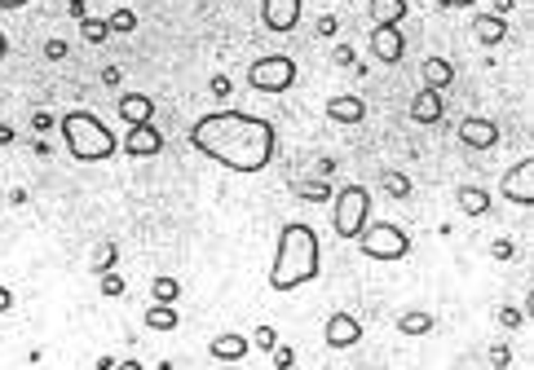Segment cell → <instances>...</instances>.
<instances>
[{"label":"cell","instance_id":"1","mask_svg":"<svg viewBox=\"0 0 534 370\" xmlns=\"http://www.w3.org/2000/svg\"><path fill=\"white\" fill-rule=\"evenodd\" d=\"M190 146L230 172H266L274 146H278V132L269 120L243 115V111H212V115L195 120Z\"/></svg>","mask_w":534,"mask_h":370},{"label":"cell","instance_id":"2","mask_svg":"<svg viewBox=\"0 0 534 370\" xmlns=\"http://www.w3.org/2000/svg\"><path fill=\"white\" fill-rule=\"evenodd\" d=\"M314 278H318V234L309 225L291 221L278 234V251H274V264H269V287L274 291H296Z\"/></svg>","mask_w":534,"mask_h":370},{"label":"cell","instance_id":"3","mask_svg":"<svg viewBox=\"0 0 534 370\" xmlns=\"http://www.w3.org/2000/svg\"><path fill=\"white\" fill-rule=\"evenodd\" d=\"M62 141H67L71 159H80V163H102V159H111V154L120 150L116 132L98 120V115H89V111L62 115Z\"/></svg>","mask_w":534,"mask_h":370},{"label":"cell","instance_id":"4","mask_svg":"<svg viewBox=\"0 0 534 370\" xmlns=\"http://www.w3.org/2000/svg\"><path fill=\"white\" fill-rule=\"evenodd\" d=\"M371 221V190L367 185H345L336 194V208H331V225L340 239H358L363 225Z\"/></svg>","mask_w":534,"mask_h":370},{"label":"cell","instance_id":"5","mask_svg":"<svg viewBox=\"0 0 534 370\" xmlns=\"http://www.w3.org/2000/svg\"><path fill=\"white\" fill-rule=\"evenodd\" d=\"M358 247H363V256H371V260H402V256L410 251V239L402 234L394 221H367L363 234H358Z\"/></svg>","mask_w":534,"mask_h":370},{"label":"cell","instance_id":"6","mask_svg":"<svg viewBox=\"0 0 534 370\" xmlns=\"http://www.w3.org/2000/svg\"><path fill=\"white\" fill-rule=\"evenodd\" d=\"M248 84H252L257 93H287V89L296 84V62H291L287 53H266V58L252 62Z\"/></svg>","mask_w":534,"mask_h":370},{"label":"cell","instance_id":"7","mask_svg":"<svg viewBox=\"0 0 534 370\" xmlns=\"http://www.w3.org/2000/svg\"><path fill=\"white\" fill-rule=\"evenodd\" d=\"M504 199H513L517 208H530L534 203V159L526 154L517 168H508L504 177Z\"/></svg>","mask_w":534,"mask_h":370},{"label":"cell","instance_id":"8","mask_svg":"<svg viewBox=\"0 0 534 370\" xmlns=\"http://www.w3.org/2000/svg\"><path fill=\"white\" fill-rule=\"evenodd\" d=\"M159 150H163V137H159L155 123H133V128L124 132V154L150 159V154H159Z\"/></svg>","mask_w":534,"mask_h":370},{"label":"cell","instance_id":"9","mask_svg":"<svg viewBox=\"0 0 534 370\" xmlns=\"http://www.w3.org/2000/svg\"><path fill=\"white\" fill-rule=\"evenodd\" d=\"M323 335H327V344H331V349H354V344L363 340V322H358L354 313H331Z\"/></svg>","mask_w":534,"mask_h":370},{"label":"cell","instance_id":"10","mask_svg":"<svg viewBox=\"0 0 534 370\" xmlns=\"http://www.w3.org/2000/svg\"><path fill=\"white\" fill-rule=\"evenodd\" d=\"M261 22L269 31H291L300 22V0H261Z\"/></svg>","mask_w":534,"mask_h":370},{"label":"cell","instance_id":"11","mask_svg":"<svg viewBox=\"0 0 534 370\" xmlns=\"http://www.w3.org/2000/svg\"><path fill=\"white\" fill-rule=\"evenodd\" d=\"M402 53H406V35H402L398 27H376V31H371V58L402 62Z\"/></svg>","mask_w":534,"mask_h":370},{"label":"cell","instance_id":"12","mask_svg":"<svg viewBox=\"0 0 534 370\" xmlns=\"http://www.w3.org/2000/svg\"><path fill=\"white\" fill-rule=\"evenodd\" d=\"M459 141H464V146H473V150H490V146L499 141V128H495L490 120L468 115V120L459 123Z\"/></svg>","mask_w":534,"mask_h":370},{"label":"cell","instance_id":"13","mask_svg":"<svg viewBox=\"0 0 534 370\" xmlns=\"http://www.w3.org/2000/svg\"><path fill=\"white\" fill-rule=\"evenodd\" d=\"M442 111H446V102H442V93H433V89H419L415 102H410V120L415 123H437Z\"/></svg>","mask_w":534,"mask_h":370},{"label":"cell","instance_id":"14","mask_svg":"<svg viewBox=\"0 0 534 370\" xmlns=\"http://www.w3.org/2000/svg\"><path fill=\"white\" fill-rule=\"evenodd\" d=\"M120 120L129 123V128H133V123H150L155 120V102H150L146 93H124V98H120Z\"/></svg>","mask_w":534,"mask_h":370},{"label":"cell","instance_id":"15","mask_svg":"<svg viewBox=\"0 0 534 370\" xmlns=\"http://www.w3.org/2000/svg\"><path fill=\"white\" fill-rule=\"evenodd\" d=\"M327 115H331L336 123H363L367 102H363V98H354V93H345V98H331V102H327Z\"/></svg>","mask_w":534,"mask_h":370},{"label":"cell","instance_id":"16","mask_svg":"<svg viewBox=\"0 0 534 370\" xmlns=\"http://www.w3.org/2000/svg\"><path fill=\"white\" fill-rule=\"evenodd\" d=\"M473 31H477V40H482L486 49H495V44H504V35H508V22H504L499 13H477Z\"/></svg>","mask_w":534,"mask_h":370},{"label":"cell","instance_id":"17","mask_svg":"<svg viewBox=\"0 0 534 370\" xmlns=\"http://www.w3.org/2000/svg\"><path fill=\"white\" fill-rule=\"evenodd\" d=\"M248 349H252V344H248L243 335H235V331H230V335H217L208 353H212L217 362H243V358H248Z\"/></svg>","mask_w":534,"mask_h":370},{"label":"cell","instance_id":"18","mask_svg":"<svg viewBox=\"0 0 534 370\" xmlns=\"http://www.w3.org/2000/svg\"><path fill=\"white\" fill-rule=\"evenodd\" d=\"M450 80H455V67H450L446 58H428V62H424V89L446 93V89H450Z\"/></svg>","mask_w":534,"mask_h":370},{"label":"cell","instance_id":"19","mask_svg":"<svg viewBox=\"0 0 534 370\" xmlns=\"http://www.w3.org/2000/svg\"><path fill=\"white\" fill-rule=\"evenodd\" d=\"M406 18V0H371V22L376 27H398Z\"/></svg>","mask_w":534,"mask_h":370},{"label":"cell","instance_id":"20","mask_svg":"<svg viewBox=\"0 0 534 370\" xmlns=\"http://www.w3.org/2000/svg\"><path fill=\"white\" fill-rule=\"evenodd\" d=\"M459 208H464L468 216H482V212H490V194H486L482 185H464V190H459Z\"/></svg>","mask_w":534,"mask_h":370},{"label":"cell","instance_id":"21","mask_svg":"<svg viewBox=\"0 0 534 370\" xmlns=\"http://www.w3.org/2000/svg\"><path fill=\"white\" fill-rule=\"evenodd\" d=\"M146 327L150 331H177V309L172 304H150L146 309Z\"/></svg>","mask_w":534,"mask_h":370},{"label":"cell","instance_id":"22","mask_svg":"<svg viewBox=\"0 0 534 370\" xmlns=\"http://www.w3.org/2000/svg\"><path fill=\"white\" fill-rule=\"evenodd\" d=\"M398 331L402 335H428L433 331V313H402Z\"/></svg>","mask_w":534,"mask_h":370},{"label":"cell","instance_id":"23","mask_svg":"<svg viewBox=\"0 0 534 370\" xmlns=\"http://www.w3.org/2000/svg\"><path fill=\"white\" fill-rule=\"evenodd\" d=\"M155 304H172L177 295H181V287H177V278H155Z\"/></svg>","mask_w":534,"mask_h":370},{"label":"cell","instance_id":"24","mask_svg":"<svg viewBox=\"0 0 534 370\" xmlns=\"http://www.w3.org/2000/svg\"><path fill=\"white\" fill-rule=\"evenodd\" d=\"M107 27H111V31H133V27H137V13H133V9H116V13L107 18Z\"/></svg>","mask_w":534,"mask_h":370},{"label":"cell","instance_id":"25","mask_svg":"<svg viewBox=\"0 0 534 370\" xmlns=\"http://www.w3.org/2000/svg\"><path fill=\"white\" fill-rule=\"evenodd\" d=\"M80 31H84V40H89V44H102V40L111 35V27H107V22H98V18H89Z\"/></svg>","mask_w":534,"mask_h":370},{"label":"cell","instance_id":"26","mask_svg":"<svg viewBox=\"0 0 534 370\" xmlns=\"http://www.w3.org/2000/svg\"><path fill=\"white\" fill-rule=\"evenodd\" d=\"M111 264H116V247L102 243V247H98V273H107Z\"/></svg>","mask_w":534,"mask_h":370},{"label":"cell","instance_id":"27","mask_svg":"<svg viewBox=\"0 0 534 370\" xmlns=\"http://www.w3.org/2000/svg\"><path fill=\"white\" fill-rule=\"evenodd\" d=\"M102 295H124V278L107 273V278H102Z\"/></svg>","mask_w":534,"mask_h":370},{"label":"cell","instance_id":"28","mask_svg":"<svg viewBox=\"0 0 534 370\" xmlns=\"http://www.w3.org/2000/svg\"><path fill=\"white\" fill-rule=\"evenodd\" d=\"M274 344H278L274 327H261V331H257V349H274Z\"/></svg>","mask_w":534,"mask_h":370},{"label":"cell","instance_id":"29","mask_svg":"<svg viewBox=\"0 0 534 370\" xmlns=\"http://www.w3.org/2000/svg\"><path fill=\"white\" fill-rule=\"evenodd\" d=\"M385 185H389L394 194H410V181H402V177H385Z\"/></svg>","mask_w":534,"mask_h":370},{"label":"cell","instance_id":"30","mask_svg":"<svg viewBox=\"0 0 534 370\" xmlns=\"http://www.w3.org/2000/svg\"><path fill=\"white\" fill-rule=\"evenodd\" d=\"M499 322H504V327H522V313H517V309H504Z\"/></svg>","mask_w":534,"mask_h":370},{"label":"cell","instance_id":"31","mask_svg":"<svg viewBox=\"0 0 534 370\" xmlns=\"http://www.w3.org/2000/svg\"><path fill=\"white\" fill-rule=\"evenodd\" d=\"M44 53H49V58H62V53H67V44H62V40H49V44H44Z\"/></svg>","mask_w":534,"mask_h":370},{"label":"cell","instance_id":"32","mask_svg":"<svg viewBox=\"0 0 534 370\" xmlns=\"http://www.w3.org/2000/svg\"><path fill=\"white\" fill-rule=\"evenodd\" d=\"M13 309V291L9 287H0V313H9Z\"/></svg>","mask_w":534,"mask_h":370},{"label":"cell","instance_id":"33","mask_svg":"<svg viewBox=\"0 0 534 370\" xmlns=\"http://www.w3.org/2000/svg\"><path fill=\"white\" fill-rule=\"evenodd\" d=\"M274 362H278V366L287 370V366H291V349H278V353H274Z\"/></svg>","mask_w":534,"mask_h":370},{"label":"cell","instance_id":"34","mask_svg":"<svg viewBox=\"0 0 534 370\" xmlns=\"http://www.w3.org/2000/svg\"><path fill=\"white\" fill-rule=\"evenodd\" d=\"M442 9H464V4H473V0H437Z\"/></svg>","mask_w":534,"mask_h":370},{"label":"cell","instance_id":"35","mask_svg":"<svg viewBox=\"0 0 534 370\" xmlns=\"http://www.w3.org/2000/svg\"><path fill=\"white\" fill-rule=\"evenodd\" d=\"M27 0H0V9H22Z\"/></svg>","mask_w":534,"mask_h":370},{"label":"cell","instance_id":"36","mask_svg":"<svg viewBox=\"0 0 534 370\" xmlns=\"http://www.w3.org/2000/svg\"><path fill=\"white\" fill-rule=\"evenodd\" d=\"M4 53H9V40H4V31H0V58H4Z\"/></svg>","mask_w":534,"mask_h":370},{"label":"cell","instance_id":"37","mask_svg":"<svg viewBox=\"0 0 534 370\" xmlns=\"http://www.w3.org/2000/svg\"><path fill=\"white\" fill-rule=\"evenodd\" d=\"M120 370H141V366H137V362H124V366H120Z\"/></svg>","mask_w":534,"mask_h":370},{"label":"cell","instance_id":"38","mask_svg":"<svg viewBox=\"0 0 534 370\" xmlns=\"http://www.w3.org/2000/svg\"><path fill=\"white\" fill-rule=\"evenodd\" d=\"M226 370H239V362H230V366H226Z\"/></svg>","mask_w":534,"mask_h":370},{"label":"cell","instance_id":"39","mask_svg":"<svg viewBox=\"0 0 534 370\" xmlns=\"http://www.w3.org/2000/svg\"><path fill=\"white\" fill-rule=\"evenodd\" d=\"M71 4H76V9H80V4H84V0H71Z\"/></svg>","mask_w":534,"mask_h":370},{"label":"cell","instance_id":"40","mask_svg":"<svg viewBox=\"0 0 534 370\" xmlns=\"http://www.w3.org/2000/svg\"><path fill=\"white\" fill-rule=\"evenodd\" d=\"M0 203H4V199H0Z\"/></svg>","mask_w":534,"mask_h":370}]
</instances>
